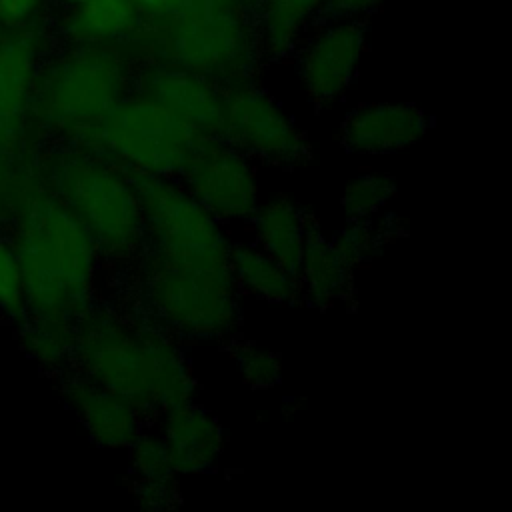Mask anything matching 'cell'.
Segmentation results:
<instances>
[{"mask_svg": "<svg viewBox=\"0 0 512 512\" xmlns=\"http://www.w3.org/2000/svg\"><path fill=\"white\" fill-rule=\"evenodd\" d=\"M2 178H4V176H2V170H0V192H2Z\"/></svg>", "mask_w": 512, "mask_h": 512, "instance_id": "cell-33", "label": "cell"}, {"mask_svg": "<svg viewBox=\"0 0 512 512\" xmlns=\"http://www.w3.org/2000/svg\"><path fill=\"white\" fill-rule=\"evenodd\" d=\"M230 270L240 294L268 304L302 302L296 274L280 266L254 242H232Z\"/></svg>", "mask_w": 512, "mask_h": 512, "instance_id": "cell-21", "label": "cell"}, {"mask_svg": "<svg viewBox=\"0 0 512 512\" xmlns=\"http://www.w3.org/2000/svg\"><path fill=\"white\" fill-rule=\"evenodd\" d=\"M34 82V40L22 30L0 38V150H10L22 132Z\"/></svg>", "mask_w": 512, "mask_h": 512, "instance_id": "cell-16", "label": "cell"}, {"mask_svg": "<svg viewBox=\"0 0 512 512\" xmlns=\"http://www.w3.org/2000/svg\"><path fill=\"white\" fill-rule=\"evenodd\" d=\"M124 272V298L184 344H228L238 336L242 294L232 270L180 268L142 250Z\"/></svg>", "mask_w": 512, "mask_h": 512, "instance_id": "cell-4", "label": "cell"}, {"mask_svg": "<svg viewBox=\"0 0 512 512\" xmlns=\"http://www.w3.org/2000/svg\"><path fill=\"white\" fill-rule=\"evenodd\" d=\"M230 348L232 360L238 368L240 378L252 390H268L280 384L282 380V360L270 348L244 340L236 336L226 344Z\"/></svg>", "mask_w": 512, "mask_h": 512, "instance_id": "cell-25", "label": "cell"}, {"mask_svg": "<svg viewBox=\"0 0 512 512\" xmlns=\"http://www.w3.org/2000/svg\"><path fill=\"white\" fill-rule=\"evenodd\" d=\"M136 66L126 44L72 46L36 74V114L48 128L88 148L104 116L134 90Z\"/></svg>", "mask_w": 512, "mask_h": 512, "instance_id": "cell-6", "label": "cell"}, {"mask_svg": "<svg viewBox=\"0 0 512 512\" xmlns=\"http://www.w3.org/2000/svg\"><path fill=\"white\" fill-rule=\"evenodd\" d=\"M134 498L142 510L160 512L170 510L182 502L180 480L176 482H152V484H134Z\"/></svg>", "mask_w": 512, "mask_h": 512, "instance_id": "cell-28", "label": "cell"}, {"mask_svg": "<svg viewBox=\"0 0 512 512\" xmlns=\"http://www.w3.org/2000/svg\"><path fill=\"white\" fill-rule=\"evenodd\" d=\"M328 12V0H258L254 30L260 66L290 58L308 28Z\"/></svg>", "mask_w": 512, "mask_h": 512, "instance_id": "cell-17", "label": "cell"}, {"mask_svg": "<svg viewBox=\"0 0 512 512\" xmlns=\"http://www.w3.org/2000/svg\"><path fill=\"white\" fill-rule=\"evenodd\" d=\"M44 0H0V26L22 28L42 6Z\"/></svg>", "mask_w": 512, "mask_h": 512, "instance_id": "cell-29", "label": "cell"}, {"mask_svg": "<svg viewBox=\"0 0 512 512\" xmlns=\"http://www.w3.org/2000/svg\"><path fill=\"white\" fill-rule=\"evenodd\" d=\"M302 302L330 308L344 302L352 292L354 274L338 258L330 238L314 222L296 270Z\"/></svg>", "mask_w": 512, "mask_h": 512, "instance_id": "cell-19", "label": "cell"}, {"mask_svg": "<svg viewBox=\"0 0 512 512\" xmlns=\"http://www.w3.org/2000/svg\"><path fill=\"white\" fill-rule=\"evenodd\" d=\"M248 224L252 242L296 274L314 218L296 200L280 194L258 202Z\"/></svg>", "mask_w": 512, "mask_h": 512, "instance_id": "cell-18", "label": "cell"}, {"mask_svg": "<svg viewBox=\"0 0 512 512\" xmlns=\"http://www.w3.org/2000/svg\"><path fill=\"white\" fill-rule=\"evenodd\" d=\"M0 310L16 320L26 318L24 278L18 254L4 236H0Z\"/></svg>", "mask_w": 512, "mask_h": 512, "instance_id": "cell-26", "label": "cell"}, {"mask_svg": "<svg viewBox=\"0 0 512 512\" xmlns=\"http://www.w3.org/2000/svg\"><path fill=\"white\" fill-rule=\"evenodd\" d=\"M134 90L156 100L202 136H218L222 86L168 62H138Z\"/></svg>", "mask_w": 512, "mask_h": 512, "instance_id": "cell-12", "label": "cell"}, {"mask_svg": "<svg viewBox=\"0 0 512 512\" xmlns=\"http://www.w3.org/2000/svg\"><path fill=\"white\" fill-rule=\"evenodd\" d=\"M142 18L132 0H82L64 18V36L72 46L128 44Z\"/></svg>", "mask_w": 512, "mask_h": 512, "instance_id": "cell-20", "label": "cell"}, {"mask_svg": "<svg viewBox=\"0 0 512 512\" xmlns=\"http://www.w3.org/2000/svg\"><path fill=\"white\" fill-rule=\"evenodd\" d=\"M152 422L180 478L206 474L220 466L226 450V430L204 406L190 400L160 412Z\"/></svg>", "mask_w": 512, "mask_h": 512, "instance_id": "cell-14", "label": "cell"}, {"mask_svg": "<svg viewBox=\"0 0 512 512\" xmlns=\"http://www.w3.org/2000/svg\"><path fill=\"white\" fill-rule=\"evenodd\" d=\"M218 136L252 162L280 170L302 168L312 158L306 130L256 78L222 84Z\"/></svg>", "mask_w": 512, "mask_h": 512, "instance_id": "cell-9", "label": "cell"}, {"mask_svg": "<svg viewBox=\"0 0 512 512\" xmlns=\"http://www.w3.org/2000/svg\"><path fill=\"white\" fill-rule=\"evenodd\" d=\"M366 50L364 18L326 12L316 20L290 56L306 102L318 112L344 102L356 84Z\"/></svg>", "mask_w": 512, "mask_h": 512, "instance_id": "cell-10", "label": "cell"}, {"mask_svg": "<svg viewBox=\"0 0 512 512\" xmlns=\"http://www.w3.org/2000/svg\"><path fill=\"white\" fill-rule=\"evenodd\" d=\"M384 2L388 0H328V12L366 20V16L380 8Z\"/></svg>", "mask_w": 512, "mask_h": 512, "instance_id": "cell-31", "label": "cell"}, {"mask_svg": "<svg viewBox=\"0 0 512 512\" xmlns=\"http://www.w3.org/2000/svg\"><path fill=\"white\" fill-rule=\"evenodd\" d=\"M140 200L144 248L180 268L230 270L232 240L172 176H130Z\"/></svg>", "mask_w": 512, "mask_h": 512, "instance_id": "cell-7", "label": "cell"}, {"mask_svg": "<svg viewBox=\"0 0 512 512\" xmlns=\"http://www.w3.org/2000/svg\"><path fill=\"white\" fill-rule=\"evenodd\" d=\"M338 258L344 266L354 274L358 266H362L374 252L378 244V234L368 222H350L344 230L330 238Z\"/></svg>", "mask_w": 512, "mask_h": 512, "instance_id": "cell-27", "label": "cell"}, {"mask_svg": "<svg viewBox=\"0 0 512 512\" xmlns=\"http://www.w3.org/2000/svg\"><path fill=\"white\" fill-rule=\"evenodd\" d=\"M396 194V182L384 172L354 176L340 194L342 212L350 222H368L378 216Z\"/></svg>", "mask_w": 512, "mask_h": 512, "instance_id": "cell-23", "label": "cell"}, {"mask_svg": "<svg viewBox=\"0 0 512 512\" xmlns=\"http://www.w3.org/2000/svg\"><path fill=\"white\" fill-rule=\"evenodd\" d=\"M60 2H64V4H68V6H72V4H78V2H82V0H60Z\"/></svg>", "mask_w": 512, "mask_h": 512, "instance_id": "cell-32", "label": "cell"}, {"mask_svg": "<svg viewBox=\"0 0 512 512\" xmlns=\"http://www.w3.org/2000/svg\"><path fill=\"white\" fill-rule=\"evenodd\" d=\"M430 126L428 112L412 102H362L344 114L340 144L350 154L382 156L414 146Z\"/></svg>", "mask_w": 512, "mask_h": 512, "instance_id": "cell-13", "label": "cell"}, {"mask_svg": "<svg viewBox=\"0 0 512 512\" xmlns=\"http://www.w3.org/2000/svg\"><path fill=\"white\" fill-rule=\"evenodd\" d=\"M136 62H168L216 84L256 78L254 16L234 0H188L174 16L142 22L126 44Z\"/></svg>", "mask_w": 512, "mask_h": 512, "instance_id": "cell-3", "label": "cell"}, {"mask_svg": "<svg viewBox=\"0 0 512 512\" xmlns=\"http://www.w3.org/2000/svg\"><path fill=\"white\" fill-rule=\"evenodd\" d=\"M22 332L24 350L40 364L48 368H58L72 362L76 320H42L26 318Z\"/></svg>", "mask_w": 512, "mask_h": 512, "instance_id": "cell-22", "label": "cell"}, {"mask_svg": "<svg viewBox=\"0 0 512 512\" xmlns=\"http://www.w3.org/2000/svg\"><path fill=\"white\" fill-rule=\"evenodd\" d=\"M72 366L130 402L148 422L196 396L184 342L126 298L92 302L76 318Z\"/></svg>", "mask_w": 512, "mask_h": 512, "instance_id": "cell-1", "label": "cell"}, {"mask_svg": "<svg viewBox=\"0 0 512 512\" xmlns=\"http://www.w3.org/2000/svg\"><path fill=\"white\" fill-rule=\"evenodd\" d=\"M142 22H160L174 16L188 0H132Z\"/></svg>", "mask_w": 512, "mask_h": 512, "instance_id": "cell-30", "label": "cell"}, {"mask_svg": "<svg viewBox=\"0 0 512 512\" xmlns=\"http://www.w3.org/2000/svg\"><path fill=\"white\" fill-rule=\"evenodd\" d=\"M220 224H248L260 186L254 162L220 136H202L174 176Z\"/></svg>", "mask_w": 512, "mask_h": 512, "instance_id": "cell-11", "label": "cell"}, {"mask_svg": "<svg viewBox=\"0 0 512 512\" xmlns=\"http://www.w3.org/2000/svg\"><path fill=\"white\" fill-rule=\"evenodd\" d=\"M42 178L88 230L104 262L126 270L138 258L144 248L142 210L122 168L74 144L48 158Z\"/></svg>", "mask_w": 512, "mask_h": 512, "instance_id": "cell-5", "label": "cell"}, {"mask_svg": "<svg viewBox=\"0 0 512 512\" xmlns=\"http://www.w3.org/2000/svg\"><path fill=\"white\" fill-rule=\"evenodd\" d=\"M128 464L134 484H152V482H176L180 476L174 472L164 440L156 426H144L138 436L130 442Z\"/></svg>", "mask_w": 512, "mask_h": 512, "instance_id": "cell-24", "label": "cell"}, {"mask_svg": "<svg viewBox=\"0 0 512 512\" xmlns=\"http://www.w3.org/2000/svg\"><path fill=\"white\" fill-rule=\"evenodd\" d=\"M16 214L14 250L24 278L26 318L76 320L94 302L102 262L92 236L42 176L20 182Z\"/></svg>", "mask_w": 512, "mask_h": 512, "instance_id": "cell-2", "label": "cell"}, {"mask_svg": "<svg viewBox=\"0 0 512 512\" xmlns=\"http://www.w3.org/2000/svg\"><path fill=\"white\" fill-rule=\"evenodd\" d=\"M200 138L168 108L132 90L104 116L88 148L128 176L174 178Z\"/></svg>", "mask_w": 512, "mask_h": 512, "instance_id": "cell-8", "label": "cell"}, {"mask_svg": "<svg viewBox=\"0 0 512 512\" xmlns=\"http://www.w3.org/2000/svg\"><path fill=\"white\" fill-rule=\"evenodd\" d=\"M62 398L88 436L102 448H128L138 432L150 424L130 402L76 370L62 380Z\"/></svg>", "mask_w": 512, "mask_h": 512, "instance_id": "cell-15", "label": "cell"}]
</instances>
